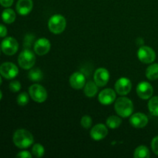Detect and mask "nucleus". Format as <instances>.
Returning <instances> with one entry per match:
<instances>
[{
    "label": "nucleus",
    "mask_w": 158,
    "mask_h": 158,
    "mask_svg": "<svg viewBox=\"0 0 158 158\" xmlns=\"http://www.w3.org/2000/svg\"><path fill=\"white\" fill-rule=\"evenodd\" d=\"M122 123L121 119L117 116H110L106 120V125L110 129H117Z\"/></svg>",
    "instance_id": "23"
},
{
    "label": "nucleus",
    "mask_w": 158,
    "mask_h": 158,
    "mask_svg": "<svg viewBox=\"0 0 158 158\" xmlns=\"http://www.w3.org/2000/svg\"><path fill=\"white\" fill-rule=\"evenodd\" d=\"M110 80V73L107 69L99 68L94 73V82L98 86H104L107 84Z\"/></svg>",
    "instance_id": "12"
},
{
    "label": "nucleus",
    "mask_w": 158,
    "mask_h": 158,
    "mask_svg": "<svg viewBox=\"0 0 158 158\" xmlns=\"http://www.w3.org/2000/svg\"><path fill=\"white\" fill-rule=\"evenodd\" d=\"M0 52H1V46H0Z\"/></svg>",
    "instance_id": "36"
},
{
    "label": "nucleus",
    "mask_w": 158,
    "mask_h": 158,
    "mask_svg": "<svg viewBox=\"0 0 158 158\" xmlns=\"http://www.w3.org/2000/svg\"><path fill=\"white\" fill-rule=\"evenodd\" d=\"M137 56L142 63L149 64V63H152L155 60L156 53L152 48L149 46H142L138 49Z\"/></svg>",
    "instance_id": "7"
},
{
    "label": "nucleus",
    "mask_w": 158,
    "mask_h": 158,
    "mask_svg": "<svg viewBox=\"0 0 158 158\" xmlns=\"http://www.w3.org/2000/svg\"><path fill=\"white\" fill-rule=\"evenodd\" d=\"M108 130L104 124H97L90 131V136L94 140H101L106 137Z\"/></svg>",
    "instance_id": "16"
},
{
    "label": "nucleus",
    "mask_w": 158,
    "mask_h": 158,
    "mask_svg": "<svg viewBox=\"0 0 158 158\" xmlns=\"http://www.w3.org/2000/svg\"><path fill=\"white\" fill-rule=\"evenodd\" d=\"M137 94L143 100L151 98L154 94L153 86L148 82H141L137 86Z\"/></svg>",
    "instance_id": "10"
},
{
    "label": "nucleus",
    "mask_w": 158,
    "mask_h": 158,
    "mask_svg": "<svg viewBox=\"0 0 158 158\" xmlns=\"http://www.w3.org/2000/svg\"><path fill=\"white\" fill-rule=\"evenodd\" d=\"M66 26V20L62 15L56 14L50 17L48 22V27L50 32L54 34H60L65 30Z\"/></svg>",
    "instance_id": "3"
},
{
    "label": "nucleus",
    "mask_w": 158,
    "mask_h": 158,
    "mask_svg": "<svg viewBox=\"0 0 158 158\" xmlns=\"http://www.w3.org/2000/svg\"><path fill=\"white\" fill-rule=\"evenodd\" d=\"M29 93L31 98L37 103H43L47 99V92L41 85H32L29 88Z\"/></svg>",
    "instance_id": "5"
},
{
    "label": "nucleus",
    "mask_w": 158,
    "mask_h": 158,
    "mask_svg": "<svg viewBox=\"0 0 158 158\" xmlns=\"http://www.w3.org/2000/svg\"><path fill=\"white\" fill-rule=\"evenodd\" d=\"M146 77L150 80H156L158 79V63L151 64L147 68Z\"/></svg>",
    "instance_id": "20"
},
{
    "label": "nucleus",
    "mask_w": 158,
    "mask_h": 158,
    "mask_svg": "<svg viewBox=\"0 0 158 158\" xmlns=\"http://www.w3.org/2000/svg\"><path fill=\"white\" fill-rule=\"evenodd\" d=\"M1 49L7 56H12L19 49V43L13 37H6L1 43Z\"/></svg>",
    "instance_id": "6"
},
{
    "label": "nucleus",
    "mask_w": 158,
    "mask_h": 158,
    "mask_svg": "<svg viewBox=\"0 0 158 158\" xmlns=\"http://www.w3.org/2000/svg\"><path fill=\"white\" fill-rule=\"evenodd\" d=\"M13 143L20 149L28 148L33 143V136L29 131L24 129L17 130L12 137Z\"/></svg>",
    "instance_id": "1"
},
{
    "label": "nucleus",
    "mask_w": 158,
    "mask_h": 158,
    "mask_svg": "<svg viewBox=\"0 0 158 158\" xmlns=\"http://www.w3.org/2000/svg\"><path fill=\"white\" fill-rule=\"evenodd\" d=\"M98 92V86L95 82L89 81L84 86V94L88 97H94Z\"/></svg>",
    "instance_id": "18"
},
{
    "label": "nucleus",
    "mask_w": 158,
    "mask_h": 158,
    "mask_svg": "<svg viewBox=\"0 0 158 158\" xmlns=\"http://www.w3.org/2000/svg\"><path fill=\"white\" fill-rule=\"evenodd\" d=\"M70 86L75 89H80L84 87L86 84L85 76L80 72H76L71 75L69 78Z\"/></svg>",
    "instance_id": "15"
},
{
    "label": "nucleus",
    "mask_w": 158,
    "mask_h": 158,
    "mask_svg": "<svg viewBox=\"0 0 158 158\" xmlns=\"http://www.w3.org/2000/svg\"><path fill=\"white\" fill-rule=\"evenodd\" d=\"M134 157L135 158H149L151 157L149 149L146 146H139L134 151Z\"/></svg>",
    "instance_id": "21"
},
{
    "label": "nucleus",
    "mask_w": 158,
    "mask_h": 158,
    "mask_svg": "<svg viewBox=\"0 0 158 158\" xmlns=\"http://www.w3.org/2000/svg\"><path fill=\"white\" fill-rule=\"evenodd\" d=\"M33 7L32 0H18L16 3V11L19 15H28Z\"/></svg>",
    "instance_id": "17"
},
{
    "label": "nucleus",
    "mask_w": 158,
    "mask_h": 158,
    "mask_svg": "<svg viewBox=\"0 0 158 158\" xmlns=\"http://www.w3.org/2000/svg\"><path fill=\"white\" fill-rule=\"evenodd\" d=\"M15 18H16L15 12L12 9H6L2 12V19L7 24H11V23H14Z\"/></svg>",
    "instance_id": "19"
},
{
    "label": "nucleus",
    "mask_w": 158,
    "mask_h": 158,
    "mask_svg": "<svg viewBox=\"0 0 158 158\" xmlns=\"http://www.w3.org/2000/svg\"><path fill=\"white\" fill-rule=\"evenodd\" d=\"M151 148L154 154L158 155V136L154 137L151 141Z\"/></svg>",
    "instance_id": "30"
},
{
    "label": "nucleus",
    "mask_w": 158,
    "mask_h": 158,
    "mask_svg": "<svg viewBox=\"0 0 158 158\" xmlns=\"http://www.w3.org/2000/svg\"><path fill=\"white\" fill-rule=\"evenodd\" d=\"M132 89L131 81L127 77H121L115 83V90L118 94L125 96L129 94Z\"/></svg>",
    "instance_id": "9"
},
{
    "label": "nucleus",
    "mask_w": 158,
    "mask_h": 158,
    "mask_svg": "<svg viewBox=\"0 0 158 158\" xmlns=\"http://www.w3.org/2000/svg\"><path fill=\"white\" fill-rule=\"evenodd\" d=\"M28 77L30 80L34 82L41 81L43 78V73L42 70L39 68L32 69L28 73Z\"/></svg>",
    "instance_id": "22"
},
{
    "label": "nucleus",
    "mask_w": 158,
    "mask_h": 158,
    "mask_svg": "<svg viewBox=\"0 0 158 158\" xmlns=\"http://www.w3.org/2000/svg\"><path fill=\"white\" fill-rule=\"evenodd\" d=\"M34 38H35V36H34L32 34H27L24 39V43H23V46H24L26 49L30 48V46H32V42H33L34 40Z\"/></svg>",
    "instance_id": "29"
},
{
    "label": "nucleus",
    "mask_w": 158,
    "mask_h": 158,
    "mask_svg": "<svg viewBox=\"0 0 158 158\" xmlns=\"http://www.w3.org/2000/svg\"><path fill=\"white\" fill-rule=\"evenodd\" d=\"M99 101L103 105H110L116 100V92L112 89H104L99 94Z\"/></svg>",
    "instance_id": "13"
},
{
    "label": "nucleus",
    "mask_w": 158,
    "mask_h": 158,
    "mask_svg": "<svg viewBox=\"0 0 158 158\" xmlns=\"http://www.w3.org/2000/svg\"><path fill=\"white\" fill-rule=\"evenodd\" d=\"M7 28L4 25L0 24V37H6L7 35Z\"/></svg>",
    "instance_id": "33"
},
{
    "label": "nucleus",
    "mask_w": 158,
    "mask_h": 158,
    "mask_svg": "<svg viewBox=\"0 0 158 158\" xmlns=\"http://www.w3.org/2000/svg\"><path fill=\"white\" fill-rule=\"evenodd\" d=\"M18 63L23 69H31L35 63V54L29 49H25L19 55Z\"/></svg>",
    "instance_id": "4"
},
{
    "label": "nucleus",
    "mask_w": 158,
    "mask_h": 158,
    "mask_svg": "<svg viewBox=\"0 0 158 158\" xmlns=\"http://www.w3.org/2000/svg\"><path fill=\"white\" fill-rule=\"evenodd\" d=\"M0 74L7 80H12L19 74V69L14 63L6 62L0 66Z\"/></svg>",
    "instance_id": "8"
},
{
    "label": "nucleus",
    "mask_w": 158,
    "mask_h": 158,
    "mask_svg": "<svg viewBox=\"0 0 158 158\" xmlns=\"http://www.w3.org/2000/svg\"><path fill=\"white\" fill-rule=\"evenodd\" d=\"M81 125L83 128L85 129H89L91 126H92V123H93V120L92 118H91L89 116H83L81 119Z\"/></svg>",
    "instance_id": "27"
},
{
    "label": "nucleus",
    "mask_w": 158,
    "mask_h": 158,
    "mask_svg": "<svg viewBox=\"0 0 158 158\" xmlns=\"http://www.w3.org/2000/svg\"><path fill=\"white\" fill-rule=\"evenodd\" d=\"M14 0H0V5L5 8H9L13 4Z\"/></svg>",
    "instance_id": "32"
},
{
    "label": "nucleus",
    "mask_w": 158,
    "mask_h": 158,
    "mask_svg": "<svg viewBox=\"0 0 158 158\" xmlns=\"http://www.w3.org/2000/svg\"><path fill=\"white\" fill-rule=\"evenodd\" d=\"M117 114L122 117H128L134 112V104L129 98L122 97L117 99L114 105Z\"/></svg>",
    "instance_id": "2"
},
{
    "label": "nucleus",
    "mask_w": 158,
    "mask_h": 158,
    "mask_svg": "<svg viewBox=\"0 0 158 158\" xmlns=\"http://www.w3.org/2000/svg\"><path fill=\"white\" fill-rule=\"evenodd\" d=\"M148 109L152 115L158 117V97H151L148 102Z\"/></svg>",
    "instance_id": "24"
},
{
    "label": "nucleus",
    "mask_w": 158,
    "mask_h": 158,
    "mask_svg": "<svg viewBox=\"0 0 158 158\" xmlns=\"http://www.w3.org/2000/svg\"><path fill=\"white\" fill-rule=\"evenodd\" d=\"M16 157L19 158H32V154L29 151H23L19 153L16 155Z\"/></svg>",
    "instance_id": "31"
},
{
    "label": "nucleus",
    "mask_w": 158,
    "mask_h": 158,
    "mask_svg": "<svg viewBox=\"0 0 158 158\" xmlns=\"http://www.w3.org/2000/svg\"><path fill=\"white\" fill-rule=\"evenodd\" d=\"M2 91L0 90V100H2Z\"/></svg>",
    "instance_id": "34"
},
{
    "label": "nucleus",
    "mask_w": 158,
    "mask_h": 158,
    "mask_svg": "<svg viewBox=\"0 0 158 158\" xmlns=\"http://www.w3.org/2000/svg\"><path fill=\"white\" fill-rule=\"evenodd\" d=\"M1 83H2V77L1 76H0V85H1Z\"/></svg>",
    "instance_id": "35"
},
{
    "label": "nucleus",
    "mask_w": 158,
    "mask_h": 158,
    "mask_svg": "<svg viewBox=\"0 0 158 158\" xmlns=\"http://www.w3.org/2000/svg\"><path fill=\"white\" fill-rule=\"evenodd\" d=\"M32 153L34 157H42L45 154V149L40 143H35L32 147Z\"/></svg>",
    "instance_id": "25"
},
{
    "label": "nucleus",
    "mask_w": 158,
    "mask_h": 158,
    "mask_svg": "<svg viewBox=\"0 0 158 158\" xmlns=\"http://www.w3.org/2000/svg\"><path fill=\"white\" fill-rule=\"evenodd\" d=\"M9 89L13 93L19 92L21 89V83L18 80H13L9 83Z\"/></svg>",
    "instance_id": "28"
},
{
    "label": "nucleus",
    "mask_w": 158,
    "mask_h": 158,
    "mask_svg": "<svg viewBox=\"0 0 158 158\" xmlns=\"http://www.w3.org/2000/svg\"><path fill=\"white\" fill-rule=\"evenodd\" d=\"M29 97L26 93H22L17 97V103L19 106H26L29 103Z\"/></svg>",
    "instance_id": "26"
},
{
    "label": "nucleus",
    "mask_w": 158,
    "mask_h": 158,
    "mask_svg": "<svg viewBox=\"0 0 158 158\" xmlns=\"http://www.w3.org/2000/svg\"><path fill=\"white\" fill-rule=\"evenodd\" d=\"M130 123L135 128H143L148 125V118L143 113H137L131 116Z\"/></svg>",
    "instance_id": "14"
},
{
    "label": "nucleus",
    "mask_w": 158,
    "mask_h": 158,
    "mask_svg": "<svg viewBox=\"0 0 158 158\" xmlns=\"http://www.w3.org/2000/svg\"><path fill=\"white\" fill-rule=\"evenodd\" d=\"M51 44L49 40L46 38H40L35 41L34 44V51L39 56H44L50 50Z\"/></svg>",
    "instance_id": "11"
}]
</instances>
